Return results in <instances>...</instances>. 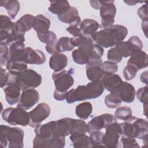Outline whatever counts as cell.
<instances>
[{
  "label": "cell",
  "mask_w": 148,
  "mask_h": 148,
  "mask_svg": "<svg viewBox=\"0 0 148 148\" xmlns=\"http://www.w3.org/2000/svg\"><path fill=\"white\" fill-rule=\"evenodd\" d=\"M124 2L127 3L128 5H135L138 3H142L143 2V1H124Z\"/></svg>",
  "instance_id": "cell-52"
},
{
  "label": "cell",
  "mask_w": 148,
  "mask_h": 148,
  "mask_svg": "<svg viewBox=\"0 0 148 148\" xmlns=\"http://www.w3.org/2000/svg\"><path fill=\"white\" fill-rule=\"evenodd\" d=\"M101 81L104 88L110 92H114L123 82L120 76L115 73L104 75Z\"/></svg>",
  "instance_id": "cell-20"
},
{
  "label": "cell",
  "mask_w": 148,
  "mask_h": 148,
  "mask_svg": "<svg viewBox=\"0 0 148 148\" xmlns=\"http://www.w3.org/2000/svg\"><path fill=\"white\" fill-rule=\"evenodd\" d=\"M66 30L73 37L79 36L81 35V31L80 27L79 26H75V25H69Z\"/></svg>",
  "instance_id": "cell-47"
},
{
  "label": "cell",
  "mask_w": 148,
  "mask_h": 148,
  "mask_svg": "<svg viewBox=\"0 0 148 148\" xmlns=\"http://www.w3.org/2000/svg\"><path fill=\"white\" fill-rule=\"evenodd\" d=\"M121 98L123 102L127 103H132L135 97V89L134 87L127 82H123L121 86L114 91Z\"/></svg>",
  "instance_id": "cell-17"
},
{
  "label": "cell",
  "mask_w": 148,
  "mask_h": 148,
  "mask_svg": "<svg viewBox=\"0 0 148 148\" xmlns=\"http://www.w3.org/2000/svg\"><path fill=\"white\" fill-rule=\"evenodd\" d=\"M50 26V21L49 18L42 14L35 16V24L33 29L36 34H44L49 31Z\"/></svg>",
  "instance_id": "cell-26"
},
{
  "label": "cell",
  "mask_w": 148,
  "mask_h": 148,
  "mask_svg": "<svg viewBox=\"0 0 148 148\" xmlns=\"http://www.w3.org/2000/svg\"><path fill=\"white\" fill-rule=\"evenodd\" d=\"M65 136H54L41 138L35 136L33 139V147L62 148L65 145Z\"/></svg>",
  "instance_id": "cell-13"
},
{
  "label": "cell",
  "mask_w": 148,
  "mask_h": 148,
  "mask_svg": "<svg viewBox=\"0 0 148 148\" xmlns=\"http://www.w3.org/2000/svg\"><path fill=\"white\" fill-rule=\"evenodd\" d=\"M89 134L92 147H105L103 143L104 134L102 132L100 131H94Z\"/></svg>",
  "instance_id": "cell-37"
},
{
  "label": "cell",
  "mask_w": 148,
  "mask_h": 148,
  "mask_svg": "<svg viewBox=\"0 0 148 148\" xmlns=\"http://www.w3.org/2000/svg\"><path fill=\"white\" fill-rule=\"evenodd\" d=\"M57 50L58 53L72 50L75 46L72 43L71 38L62 36L61 37L57 42Z\"/></svg>",
  "instance_id": "cell-32"
},
{
  "label": "cell",
  "mask_w": 148,
  "mask_h": 148,
  "mask_svg": "<svg viewBox=\"0 0 148 148\" xmlns=\"http://www.w3.org/2000/svg\"><path fill=\"white\" fill-rule=\"evenodd\" d=\"M0 5L5 8L8 12L9 17L14 19L20 10V2L16 0L1 1Z\"/></svg>",
  "instance_id": "cell-27"
},
{
  "label": "cell",
  "mask_w": 148,
  "mask_h": 148,
  "mask_svg": "<svg viewBox=\"0 0 148 148\" xmlns=\"http://www.w3.org/2000/svg\"><path fill=\"white\" fill-rule=\"evenodd\" d=\"M120 140H119V143H121V147L124 148H134L139 147V145L135 140V138L127 137L124 135H121Z\"/></svg>",
  "instance_id": "cell-40"
},
{
  "label": "cell",
  "mask_w": 148,
  "mask_h": 148,
  "mask_svg": "<svg viewBox=\"0 0 148 148\" xmlns=\"http://www.w3.org/2000/svg\"><path fill=\"white\" fill-rule=\"evenodd\" d=\"M0 73H1V87L3 88L6 86L8 83L9 76V72L7 69L3 68L1 66L0 68Z\"/></svg>",
  "instance_id": "cell-45"
},
{
  "label": "cell",
  "mask_w": 148,
  "mask_h": 148,
  "mask_svg": "<svg viewBox=\"0 0 148 148\" xmlns=\"http://www.w3.org/2000/svg\"><path fill=\"white\" fill-rule=\"evenodd\" d=\"M40 41L46 45H50L57 42L56 35L51 31H49L44 34H37Z\"/></svg>",
  "instance_id": "cell-38"
},
{
  "label": "cell",
  "mask_w": 148,
  "mask_h": 148,
  "mask_svg": "<svg viewBox=\"0 0 148 148\" xmlns=\"http://www.w3.org/2000/svg\"><path fill=\"white\" fill-rule=\"evenodd\" d=\"M148 21L147 20H142V30L146 36V37L147 36V27H148Z\"/></svg>",
  "instance_id": "cell-51"
},
{
  "label": "cell",
  "mask_w": 148,
  "mask_h": 148,
  "mask_svg": "<svg viewBox=\"0 0 148 148\" xmlns=\"http://www.w3.org/2000/svg\"><path fill=\"white\" fill-rule=\"evenodd\" d=\"M127 121H131L134 124L136 130V138L142 139L143 143L147 144L148 134L147 121L132 116Z\"/></svg>",
  "instance_id": "cell-16"
},
{
  "label": "cell",
  "mask_w": 148,
  "mask_h": 148,
  "mask_svg": "<svg viewBox=\"0 0 148 148\" xmlns=\"http://www.w3.org/2000/svg\"><path fill=\"white\" fill-rule=\"evenodd\" d=\"M72 72L65 69L60 71H54L52 74V78L54 83L56 90L60 92H66L73 86L74 79L72 76Z\"/></svg>",
  "instance_id": "cell-7"
},
{
  "label": "cell",
  "mask_w": 148,
  "mask_h": 148,
  "mask_svg": "<svg viewBox=\"0 0 148 148\" xmlns=\"http://www.w3.org/2000/svg\"><path fill=\"white\" fill-rule=\"evenodd\" d=\"M105 1H90L91 6L95 10H98L104 3Z\"/></svg>",
  "instance_id": "cell-49"
},
{
  "label": "cell",
  "mask_w": 148,
  "mask_h": 148,
  "mask_svg": "<svg viewBox=\"0 0 148 148\" xmlns=\"http://www.w3.org/2000/svg\"><path fill=\"white\" fill-rule=\"evenodd\" d=\"M3 119L12 125L27 126L29 123V113L20 108H8L2 113Z\"/></svg>",
  "instance_id": "cell-4"
},
{
  "label": "cell",
  "mask_w": 148,
  "mask_h": 148,
  "mask_svg": "<svg viewBox=\"0 0 148 148\" xmlns=\"http://www.w3.org/2000/svg\"><path fill=\"white\" fill-rule=\"evenodd\" d=\"M147 71H145L143 72L142 73L140 76V81L143 83H145L146 84H147V79H148V76H147Z\"/></svg>",
  "instance_id": "cell-50"
},
{
  "label": "cell",
  "mask_w": 148,
  "mask_h": 148,
  "mask_svg": "<svg viewBox=\"0 0 148 148\" xmlns=\"http://www.w3.org/2000/svg\"><path fill=\"white\" fill-rule=\"evenodd\" d=\"M35 21V16L29 14H25L22 16L17 21L14 23V27L18 31L25 33L33 28Z\"/></svg>",
  "instance_id": "cell-21"
},
{
  "label": "cell",
  "mask_w": 148,
  "mask_h": 148,
  "mask_svg": "<svg viewBox=\"0 0 148 148\" xmlns=\"http://www.w3.org/2000/svg\"><path fill=\"white\" fill-rule=\"evenodd\" d=\"M42 76L35 71L27 69L16 76V83L21 91L28 88H34L41 84Z\"/></svg>",
  "instance_id": "cell-5"
},
{
  "label": "cell",
  "mask_w": 148,
  "mask_h": 148,
  "mask_svg": "<svg viewBox=\"0 0 148 148\" xmlns=\"http://www.w3.org/2000/svg\"><path fill=\"white\" fill-rule=\"evenodd\" d=\"M103 91L101 80L91 81L87 85H80L68 91L65 99L68 103H73L77 101L95 99L101 96Z\"/></svg>",
  "instance_id": "cell-2"
},
{
  "label": "cell",
  "mask_w": 148,
  "mask_h": 148,
  "mask_svg": "<svg viewBox=\"0 0 148 148\" xmlns=\"http://www.w3.org/2000/svg\"><path fill=\"white\" fill-rule=\"evenodd\" d=\"M114 2V1H105L99 9L101 22L104 28H110L114 25V17L116 14V8Z\"/></svg>",
  "instance_id": "cell-9"
},
{
  "label": "cell",
  "mask_w": 148,
  "mask_h": 148,
  "mask_svg": "<svg viewBox=\"0 0 148 148\" xmlns=\"http://www.w3.org/2000/svg\"><path fill=\"white\" fill-rule=\"evenodd\" d=\"M36 136L41 138H49L60 136L57 120L49 121L47 123L38 125L35 127L34 130Z\"/></svg>",
  "instance_id": "cell-14"
},
{
  "label": "cell",
  "mask_w": 148,
  "mask_h": 148,
  "mask_svg": "<svg viewBox=\"0 0 148 148\" xmlns=\"http://www.w3.org/2000/svg\"><path fill=\"white\" fill-rule=\"evenodd\" d=\"M87 132V124L82 120L73 119L71 134L73 135H83Z\"/></svg>",
  "instance_id": "cell-33"
},
{
  "label": "cell",
  "mask_w": 148,
  "mask_h": 148,
  "mask_svg": "<svg viewBox=\"0 0 148 148\" xmlns=\"http://www.w3.org/2000/svg\"><path fill=\"white\" fill-rule=\"evenodd\" d=\"M127 65L134 66L138 71L146 68L148 65L147 54L142 50L135 51L128 59Z\"/></svg>",
  "instance_id": "cell-18"
},
{
  "label": "cell",
  "mask_w": 148,
  "mask_h": 148,
  "mask_svg": "<svg viewBox=\"0 0 148 148\" xmlns=\"http://www.w3.org/2000/svg\"><path fill=\"white\" fill-rule=\"evenodd\" d=\"M78 17H79V15L77 9L75 7L71 6L67 12L57 16L60 21L67 24H70Z\"/></svg>",
  "instance_id": "cell-31"
},
{
  "label": "cell",
  "mask_w": 148,
  "mask_h": 148,
  "mask_svg": "<svg viewBox=\"0 0 148 148\" xmlns=\"http://www.w3.org/2000/svg\"><path fill=\"white\" fill-rule=\"evenodd\" d=\"M138 71L134 66L127 65L123 69V77L127 80H131L136 76Z\"/></svg>",
  "instance_id": "cell-43"
},
{
  "label": "cell",
  "mask_w": 148,
  "mask_h": 148,
  "mask_svg": "<svg viewBox=\"0 0 148 148\" xmlns=\"http://www.w3.org/2000/svg\"><path fill=\"white\" fill-rule=\"evenodd\" d=\"M92 111V106L90 102H84L77 105L75 109L76 116L80 119H87Z\"/></svg>",
  "instance_id": "cell-29"
},
{
  "label": "cell",
  "mask_w": 148,
  "mask_h": 148,
  "mask_svg": "<svg viewBox=\"0 0 148 148\" xmlns=\"http://www.w3.org/2000/svg\"><path fill=\"white\" fill-rule=\"evenodd\" d=\"M67 92L68 91H66V92H60V91H57V90H55L54 91V93H53V97L57 101H62L64 100L65 99H66Z\"/></svg>",
  "instance_id": "cell-48"
},
{
  "label": "cell",
  "mask_w": 148,
  "mask_h": 148,
  "mask_svg": "<svg viewBox=\"0 0 148 148\" xmlns=\"http://www.w3.org/2000/svg\"><path fill=\"white\" fill-rule=\"evenodd\" d=\"M108 60L114 63H119L122 60V56L116 46L111 47L107 53Z\"/></svg>",
  "instance_id": "cell-39"
},
{
  "label": "cell",
  "mask_w": 148,
  "mask_h": 148,
  "mask_svg": "<svg viewBox=\"0 0 148 148\" xmlns=\"http://www.w3.org/2000/svg\"><path fill=\"white\" fill-rule=\"evenodd\" d=\"M101 68L105 75L115 73L118 70V66L116 63L105 61L102 62Z\"/></svg>",
  "instance_id": "cell-41"
},
{
  "label": "cell",
  "mask_w": 148,
  "mask_h": 148,
  "mask_svg": "<svg viewBox=\"0 0 148 148\" xmlns=\"http://www.w3.org/2000/svg\"><path fill=\"white\" fill-rule=\"evenodd\" d=\"M68 65V58L62 53L52 55L49 59V67L55 72L60 71L66 68Z\"/></svg>",
  "instance_id": "cell-23"
},
{
  "label": "cell",
  "mask_w": 148,
  "mask_h": 148,
  "mask_svg": "<svg viewBox=\"0 0 148 148\" xmlns=\"http://www.w3.org/2000/svg\"><path fill=\"white\" fill-rule=\"evenodd\" d=\"M138 16L142 19V20H148L147 14V4L143 5L137 10Z\"/></svg>",
  "instance_id": "cell-46"
},
{
  "label": "cell",
  "mask_w": 148,
  "mask_h": 148,
  "mask_svg": "<svg viewBox=\"0 0 148 148\" xmlns=\"http://www.w3.org/2000/svg\"><path fill=\"white\" fill-rule=\"evenodd\" d=\"M69 139L74 147H92L90 138L87 135H70Z\"/></svg>",
  "instance_id": "cell-28"
},
{
  "label": "cell",
  "mask_w": 148,
  "mask_h": 148,
  "mask_svg": "<svg viewBox=\"0 0 148 148\" xmlns=\"http://www.w3.org/2000/svg\"><path fill=\"white\" fill-rule=\"evenodd\" d=\"M39 100V94L35 88H28L22 91L17 107L29 110Z\"/></svg>",
  "instance_id": "cell-12"
},
{
  "label": "cell",
  "mask_w": 148,
  "mask_h": 148,
  "mask_svg": "<svg viewBox=\"0 0 148 148\" xmlns=\"http://www.w3.org/2000/svg\"><path fill=\"white\" fill-rule=\"evenodd\" d=\"M147 104H145L143 105V113L145 114V116H147Z\"/></svg>",
  "instance_id": "cell-53"
},
{
  "label": "cell",
  "mask_w": 148,
  "mask_h": 148,
  "mask_svg": "<svg viewBox=\"0 0 148 148\" xmlns=\"http://www.w3.org/2000/svg\"><path fill=\"white\" fill-rule=\"evenodd\" d=\"M46 56L40 50H34L29 47H26L25 62L29 64L41 65L45 62Z\"/></svg>",
  "instance_id": "cell-22"
},
{
  "label": "cell",
  "mask_w": 148,
  "mask_h": 148,
  "mask_svg": "<svg viewBox=\"0 0 148 148\" xmlns=\"http://www.w3.org/2000/svg\"><path fill=\"white\" fill-rule=\"evenodd\" d=\"M0 43L9 45L12 40L14 23L9 17L2 14L0 16Z\"/></svg>",
  "instance_id": "cell-15"
},
{
  "label": "cell",
  "mask_w": 148,
  "mask_h": 148,
  "mask_svg": "<svg viewBox=\"0 0 148 148\" xmlns=\"http://www.w3.org/2000/svg\"><path fill=\"white\" fill-rule=\"evenodd\" d=\"M132 116L131 109L127 106L118 107L114 112V116L117 119L122 120L124 121L129 120Z\"/></svg>",
  "instance_id": "cell-36"
},
{
  "label": "cell",
  "mask_w": 148,
  "mask_h": 148,
  "mask_svg": "<svg viewBox=\"0 0 148 148\" xmlns=\"http://www.w3.org/2000/svg\"><path fill=\"white\" fill-rule=\"evenodd\" d=\"M26 62L22 61H8L6 65V69L12 74L17 75L21 72L27 69Z\"/></svg>",
  "instance_id": "cell-30"
},
{
  "label": "cell",
  "mask_w": 148,
  "mask_h": 148,
  "mask_svg": "<svg viewBox=\"0 0 148 148\" xmlns=\"http://www.w3.org/2000/svg\"><path fill=\"white\" fill-rule=\"evenodd\" d=\"M79 27L82 35L86 36L91 37L92 35L97 32L99 27V24L95 20L86 18L81 21Z\"/></svg>",
  "instance_id": "cell-24"
},
{
  "label": "cell",
  "mask_w": 148,
  "mask_h": 148,
  "mask_svg": "<svg viewBox=\"0 0 148 148\" xmlns=\"http://www.w3.org/2000/svg\"><path fill=\"white\" fill-rule=\"evenodd\" d=\"M5 95V99L8 104L10 105H14L18 102L20 98V87L17 84H9L3 88Z\"/></svg>",
  "instance_id": "cell-19"
},
{
  "label": "cell",
  "mask_w": 148,
  "mask_h": 148,
  "mask_svg": "<svg viewBox=\"0 0 148 148\" xmlns=\"http://www.w3.org/2000/svg\"><path fill=\"white\" fill-rule=\"evenodd\" d=\"M138 99L143 105L147 104V86L140 87L135 92Z\"/></svg>",
  "instance_id": "cell-44"
},
{
  "label": "cell",
  "mask_w": 148,
  "mask_h": 148,
  "mask_svg": "<svg viewBox=\"0 0 148 148\" xmlns=\"http://www.w3.org/2000/svg\"><path fill=\"white\" fill-rule=\"evenodd\" d=\"M0 64L1 66L3 67V66H6L8 60L9 48L8 45L3 43H0Z\"/></svg>",
  "instance_id": "cell-42"
},
{
  "label": "cell",
  "mask_w": 148,
  "mask_h": 148,
  "mask_svg": "<svg viewBox=\"0 0 148 148\" xmlns=\"http://www.w3.org/2000/svg\"><path fill=\"white\" fill-rule=\"evenodd\" d=\"M104 102L105 105L108 108L110 109H115L120 106L123 101L117 94L110 92L106 95Z\"/></svg>",
  "instance_id": "cell-35"
},
{
  "label": "cell",
  "mask_w": 148,
  "mask_h": 148,
  "mask_svg": "<svg viewBox=\"0 0 148 148\" xmlns=\"http://www.w3.org/2000/svg\"><path fill=\"white\" fill-rule=\"evenodd\" d=\"M70 7L68 1H51L48 9L51 13L58 16L67 12Z\"/></svg>",
  "instance_id": "cell-25"
},
{
  "label": "cell",
  "mask_w": 148,
  "mask_h": 148,
  "mask_svg": "<svg viewBox=\"0 0 148 148\" xmlns=\"http://www.w3.org/2000/svg\"><path fill=\"white\" fill-rule=\"evenodd\" d=\"M86 76L90 81L101 80L104 76V73L101 68L99 66H92L86 68Z\"/></svg>",
  "instance_id": "cell-34"
},
{
  "label": "cell",
  "mask_w": 148,
  "mask_h": 148,
  "mask_svg": "<svg viewBox=\"0 0 148 148\" xmlns=\"http://www.w3.org/2000/svg\"><path fill=\"white\" fill-rule=\"evenodd\" d=\"M24 132L20 127L0 126V145L3 148H22L24 147Z\"/></svg>",
  "instance_id": "cell-3"
},
{
  "label": "cell",
  "mask_w": 148,
  "mask_h": 148,
  "mask_svg": "<svg viewBox=\"0 0 148 148\" xmlns=\"http://www.w3.org/2000/svg\"><path fill=\"white\" fill-rule=\"evenodd\" d=\"M121 135V129L120 123H113L106 128L103 135V143L105 147L116 148L118 146L120 137Z\"/></svg>",
  "instance_id": "cell-11"
},
{
  "label": "cell",
  "mask_w": 148,
  "mask_h": 148,
  "mask_svg": "<svg viewBox=\"0 0 148 148\" xmlns=\"http://www.w3.org/2000/svg\"><path fill=\"white\" fill-rule=\"evenodd\" d=\"M28 113L29 117L28 125L31 127L34 128L39 125L49 116L50 114V108L47 103L42 102L37 105L32 110Z\"/></svg>",
  "instance_id": "cell-10"
},
{
  "label": "cell",
  "mask_w": 148,
  "mask_h": 148,
  "mask_svg": "<svg viewBox=\"0 0 148 148\" xmlns=\"http://www.w3.org/2000/svg\"><path fill=\"white\" fill-rule=\"evenodd\" d=\"M94 42L92 38H88L77 49L72 51V57L73 61L79 65L86 64L94 52Z\"/></svg>",
  "instance_id": "cell-6"
},
{
  "label": "cell",
  "mask_w": 148,
  "mask_h": 148,
  "mask_svg": "<svg viewBox=\"0 0 148 148\" xmlns=\"http://www.w3.org/2000/svg\"><path fill=\"white\" fill-rule=\"evenodd\" d=\"M127 34L128 29L126 27L116 24L95 32L91 38L96 44L102 47L108 48L115 46L123 41Z\"/></svg>",
  "instance_id": "cell-1"
},
{
  "label": "cell",
  "mask_w": 148,
  "mask_h": 148,
  "mask_svg": "<svg viewBox=\"0 0 148 148\" xmlns=\"http://www.w3.org/2000/svg\"><path fill=\"white\" fill-rule=\"evenodd\" d=\"M117 122L116 117L109 113H103L94 117L87 124V132L88 134L94 131H100L109 125Z\"/></svg>",
  "instance_id": "cell-8"
}]
</instances>
